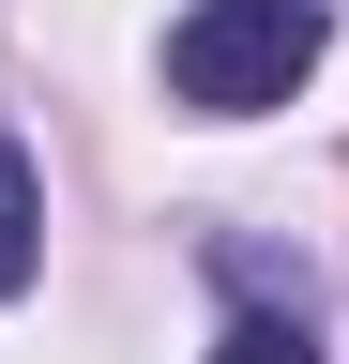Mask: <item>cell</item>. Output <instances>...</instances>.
Wrapping results in <instances>:
<instances>
[{"label": "cell", "instance_id": "3957f363", "mask_svg": "<svg viewBox=\"0 0 349 364\" xmlns=\"http://www.w3.org/2000/svg\"><path fill=\"white\" fill-rule=\"evenodd\" d=\"M213 364H319V349H304V318H228Z\"/></svg>", "mask_w": 349, "mask_h": 364}, {"label": "cell", "instance_id": "7a4b0ae2", "mask_svg": "<svg viewBox=\"0 0 349 364\" xmlns=\"http://www.w3.org/2000/svg\"><path fill=\"white\" fill-rule=\"evenodd\" d=\"M31 258H46V182H31V152L0 136V304L31 289Z\"/></svg>", "mask_w": 349, "mask_h": 364}, {"label": "cell", "instance_id": "6da1fadb", "mask_svg": "<svg viewBox=\"0 0 349 364\" xmlns=\"http://www.w3.org/2000/svg\"><path fill=\"white\" fill-rule=\"evenodd\" d=\"M319 46H334L319 0H198V16L167 31V91H183L198 122H258V107H289V91L319 76Z\"/></svg>", "mask_w": 349, "mask_h": 364}]
</instances>
